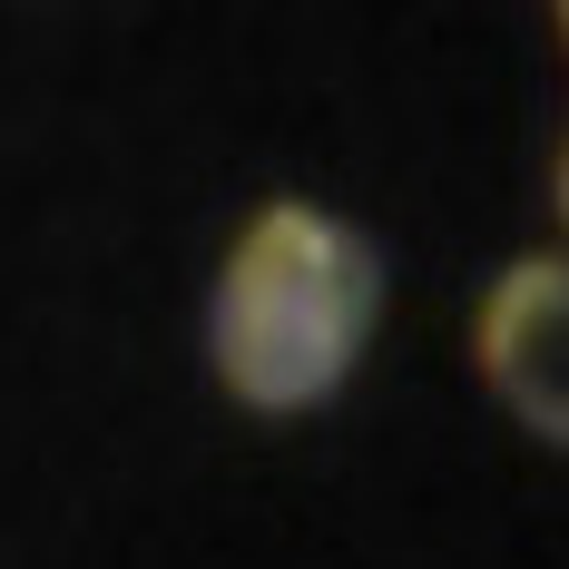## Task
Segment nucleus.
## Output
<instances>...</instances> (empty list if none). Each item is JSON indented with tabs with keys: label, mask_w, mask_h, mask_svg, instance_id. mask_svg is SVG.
I'll use <instances>...</instances> for the list:
<instances>
[{
	"label": "nucleus",
	"mask_w": 569,
	"mask_h": 569,
	"mask_svg": "<svg viewBox=\"0 0 569 569\" xmlns=\"http://www.w3.org/2000/svg\"><path fill=\"white\" fill-rule=\"evenodd\" d=\"M471 353H481V383L511 402L540 442L569 432V276L560 256H520L491 276L481 315H471Z\"/></svg>",
	"instance_id": "2"
},
{
	"label": "nucleus",
	"mask_w": 569,
	"mask_h": 569,
	"mask_svg": "<svg viewBox=\"0 0 569 569\" xmlns=\"http://www.w3.org/2000/svg\"><path fill=\"white\" fill-rule=\"evenodd\" d=\"M383 315V266L363 227L315 197H266L236 227L217 295H207V363L246 412H315L353 383Z\"/></svg>",
	"instance_id": "1"
}]
</instances>
